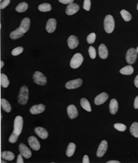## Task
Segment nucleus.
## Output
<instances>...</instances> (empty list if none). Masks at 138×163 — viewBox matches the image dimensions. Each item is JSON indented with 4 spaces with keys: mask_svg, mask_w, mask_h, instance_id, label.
Returning <instances> with one entry per match:
<instances>
[{
    "mask_svg": "<svg viewBox=\"0 0 138 163\" xmlns=\"http://www.w3.org/2000/svg\"><path fill=\"white\" fill-rule=\"evenodd\" d=\"M104 30L106 33L110 34L113 32L115 27V23L113 17L111 15L105 16L104 21Z\"/></svg>",
    "mask_w": 138,
    "mask_h": 163,
    "instance_id": "1",
    "label": "nucleus"
},
{
    "mask_svg": "<svg viewBox=\"0 0 138 163\" xmlns=\"http://www.w3.org/2000/svg\"><path fill=\"white\" fill-rule=\"evenodd\" d=\"M29 99V89L26 86H23L20 90L18 101L22 105H25Z\"/></svg>",
    "mask_w": 138,
    "mask_h": 163,
    "instance_id": "2",
    "label": "nucleus"
},
{
    "mask_svg": "<svg viewBox=\"0 0 138 163\" xmlns=\"http://www.w3.org/2000/svg\"><path fill=\"white\" fill-rule=\"evenodd\" d=\"M23 127V119L21 116H17L14 119L13 133L19 136Z\"/></svg>",
    "mask_w": 138,
    "mask_h": 163,
    "instance_id": "3",
    "label": "nucleus"
},
{
    "mask_svg": "<svg viewBox=\"0 0 138 163\" xmlns=\"http://www.w3.org/2000/svg\"><path fill=\"white\" fill-rule=\"evenodd\" d=\"M83 61L84 58L82 55L79 53L75 54L73 55L70 61V66L72 69H76L81 65Z\"/></svg>",
    "mask_w": 138,
    "mask_h": 163,
    "instance_id": "4",
    "label": "nucleus"
},
{
    "mask_svg": "<svg viewBox=\"0 0 138 163\" xmlns=\"http://www.w3.org/2000/svg\"><path fill=\"white\" fill-rule=\"evenodd\" d=\"M138 56V52L136 49L135 48H131L129 49L126 53V60L127 63L132 65L134 64L136 62V60L137 59Z\"/></svg>",
    "mask_w": 138,
    "mask_h": 163,
    "instance_id": "5",
    "label": "nucleus"
},
{
    "mask_svg": "<svg viewBox=\"0 0 138 163\" xmlns=\"http://www.w3.org/2000/svg\"><path fill=\"white\" fill-rule=\"evenodd\" d=\"M33 81L35 83L39 86H45L47 83L46 77L41 72L36 71L33 75Z\"/></svg>",
    "mask_w": 138,
    "mask_h": 163,
    "instance_id": "6",
    "label": "nucleus"
},
{
    "mask_svg": "<svg viewBox=\"0 0 138 163\" xmlns=\"http://www.w3.org/2000/svg\"><path fill=\"white\" fill-rule=\"evenodd\" d=\"M82 84V80L81 78H78L73 80H70L65 84L66 89L68 90H72L77 89L81 86Z\"/></svg>",
    "mask_w": 138,
    "mask_h": 163,
    "instance_id": "7",
    "label": "nucleus"
},
{
    "mask_svg": "<svg viewBox=\"0 0 138 163\" xmlns=\"http://www.w3.org/2000/svg\"><path fill=\"white\" fill-rule=\"evenodd\" d=\"M19 151H20V154L25 159H30L32 156V153L31 150L24 144H23V143L20 144Z\"/></svg>",
    "mask_w": 138,
    "mask_h": 163,
    "instance_id": "8",
    "label": "nucleus"
},
{
    "mask_svg": "<svg viewBox=\"0 0 138 163\" xmlns=\"http://www.w3.org/2000/svg\"><path fill=\"white\" fill-rule=\"evenodd\" d=\"M108 148V143L105 140H103L100 144L97 151V157L100 158L103 157Z\"/></svg>",
    "mask_w": 138,
    "mask_h": 163,
    "instance_id": "9",
    "label": "nucleus"
},
{
    "mask_svg": "<svg viewBox=\"0 0 138 163\" xmlns=\"http://www.w3.org/2000/svg\"><path fill=\"white\" fill-rule=\"evenodd\" d=\"M56 20L55 19H50L48 20L46 23V30L49 33H52L54 32L56 29Z\"/></svg>",
    "mask_w": 138,
    "mask_h": 163,
    "instance_id": "10",
    "label": "nucleus"
},
{
    "mask_svg": "<svg viewBox=\"0 0 138 163\" xmlns=\"http://www.w3.org/2000/svg\"><path fill=\"white\" fill-rule=\"evenodd\" d=\"M79 10V6L76 3H72L69 4L67 8L65 13L68 16H72L76 13Z\"/></svg>",
    "mask_w": 138,
    "mask_h": 163,
    "instance_id": "11",
    "label": "nucleus"
},
{
    "mask_svg": "<svg viewBox=\"0 0 138 163\" xmlns=\"http://www.w3.org/2000/svg\"><path fill=\"white\" fill-rule=\"evenodd\" d=\"M28 142L33 150L39 151L40 149V144L37 139L34 136H31L28 138Z\"/></svg>",
    "mask_w": 138,
    "mask_h": 163,
    "instance_id": "12",
    "label": "nucleus"
},
{
    "mask_svg": "<svg viewBox=\"0 0 138 163\" xmlns=\"http://www.w3.org/2000/svg\"><path fill=\"white\" fill-rule=\"evenodd\" d=\"M68 45L70 49H74L79 45V40L76 36L74 35L70 36L68 39Z\"/></svg>",
    "mask_w": 138,
    "mask_h": 163,
    "instance_id": "13",
    "label": "nucleus"
},
{
    "mask_svg": "<svg viewBox=\"0 0 138 163\" xmlns=\"http://www.w3.org/2000/svg\"><path fill=\"white\" fill-rule=\"evenodd\" d=\"M67 113L69 118L73 119L78 115V112L76 107L73 104H70L67 107Z\"/></svg>",
    "mask_w": 138,
    "mask_h": 163,
    "instance_id": "14",
    "label": "nucleus"
},
{
    "mask_svg": "<svg viewBox=\"0 0 138 163\" xmlns=\"http://www.w3.org/2000/svg\"><path fill=\"white\" fill-rule=\"evenodd\" d=\"M108 98V95L107 93H105V92L102 93L96 97L94 99V103L97 106L103 104L104 103H105L107 101Z\"/></svg>",
    "mask_w": 138,
    "mask_h": 163,
    "instance_id": "15",
    "label": "nucleus"
},
{
    "mask_svg": "<svg viewBox=\"0 0 138 163\" xmlns=\"http://www.w3.org/2000/svg\"><path fill=\"white\" fill-rule=\"evenodd\" d=\"M45 110V106L43 104H39L32 106L30 109V112L32 115H38L43 112Z\"/></svg>",
    "mask_w": 138,
    "mask_h": 163,
    "instance_id": "16",
    "label": "nucleus"
},
{
    "mask_svg": "<svg viewBox=\"0 0 138 163\" xmlns=\"http://www.w3.org/2000/svg\"><path fill=\"white\" fill-rule=\"evenodd\" d=\"M24 33H26V32L23 29H22L20 27H19L17 29H16L15 31L11 33L10 36L11 39L16 40L22 37L24 34Z\"/></svg>",
    "mask_w": 138,
    "mask_h": 163,
    "instance_id": "17",
    "label": "nucleus"
},
{
    "mask_svg": "<svg viewBox=\"0 0 138 163\" xmlns=\"http://www.w3.org/2000/svg\"><path fill=\"white\" fill-rule=\"evenodd\" d=\"M35 133L37 134V135L40 137V138L43 139H45L48 137V132L46 129L39 127H36L35 129Z\"/></svg>",
    "mask_w": 138,
    "mask_h": 163,
    "instance_id": "18",
    "label": "nucleus"
},
{
    "mask_svg": "<svg viewBox=\"0 0 138 163\" xmlns=\"http://www.w3.org/2000/svg\"><path fill=\"white\" fill-rule=\"evenodd\" d=\"M119 105L118 102L115 98L111 100L109 104V110L111 115H115L118 111Z\"/></svg>",
    "mask_w": 138,
    "mask_h": 163,
    "instance_id": "19",
    "label": "nucleus"
},
{
    "mask_svg": "<svg viewBox=\"0 0 138 163\" xmlns=\"http://www.w3.org/2000/svg\"><path fill=\"white\" fill-rule=\"evenodd\" d=\"M99 54L102 59L105 60L108 57V52L104 44H101L99 48Z\"/></svg>",
    "mask_w": 138,
    "mask_h": 163,
    "instance_id": "20",
    "label": "nucleus"
},
{
    "mask_svg": "<svg viewBox=\"0 0 138 163\" xmlns=\"http://www.w3.org/2000/svg\"><path fill=\"white\" fill-rule=\"evenodd\" d=\"M80 104L81 107L84 110H85L86 111L88 112H91V107L90 103H89L88 100L87 98H81L80 100Z\"/></svg>",
    "mask_w": 138,
    "mask_h": 163,
    "instance_id": "21",
    "label": "nucleus"
},
{
    "mask_svg": "<svg viewBox=\"0 0 138 163\" xmlns=\"http://www.w3.org/2000/svg\"><path fill=\"white\" fill-rule=\"evenodd\" d=\"M1 104L2 109L7 113H10L11 111V106L10 103L5 98H1Z\"/></svg>",
    "mask_w": 138,
    "mask_h": 163,
    "instance_id": "22",
    "label": "nucleus"
},
{
    "mask_svg": "<svg viewBox=\"0 0 138 163\" xmlns=\"http://www.w3.org/2000/svg\"><path fill=\"white\" fill-rule=\"evenodd\" d=\"M30 26V20L29 18L26 17L24 19H23V20L22 21L20 27L26 33L29 30Z\"/></svg>",
    "mask_w": 138,
    "mask_h": 163,
    "instance_id": "23",
    "label": "nucleus"
},
{
    "mask_svg": "<svg viewBox=\"0 0 138 163\" xmlns=\"http://www.w3.org/2000/svg\"><path fill=\"white\" fill-rule=\"evenodd\" d=\"M134 69L131 65H127L120 70V73L123 75H129L134 73Z\"/></svg>",
    "mask_w": 138,
    "mask_h": 163,
    "instance_id": "24",
    "label": "nucleus"
},
{
    "mask_svg": "<svg viewBox=\"0 0 138 163\" xmlns=\"http://www.w3.org/2000/svg\"><path fill=\"white\" fill-rule=\"evenodd\" d=\"M2 159L5 160L7 161H12L14 159L15 156L14 154L11 151H3L1 154Z\"/></svg>",
    "mask_w": 138,
    "mask_h": 163,
    "instance_id": "25",
    "label": "nucleus"
},
{
    "mask_svg": "<svg viewBox=\"0 0 138 163\" xmlns=\"http://www.w3.org/2000/svg\"><path fill=\"white\" fill-rule=\"evenodd\" d=\"M75 148H76V145L74 143H72V142L69 143L66 151V155L67 156V157H70L73 155L75 151Z\"/></svg>",
    "mask_w": 138,
    "mask_h": 163,
    "instance_id": "26",
    "label": "nucleus"
},
{
    "mask_svg": "<svg viewBox=\"0 0 138 163\" xmlns=\"http://www.w3.org/2000/svg\"><path fill=\"white\" fill-rule=\"evenodd\" d=\"M38 9L41 12H48L51 11L52 7L49 3H43L39 5Z\"/></svg>",
    "mask_w": 138,
    "mask_h": 163,
    "instance_id": "27",
    "label": "nucleus"
},
{
    "mask_svg": "<svg viewBox=\"0 0 138 163\" xmlns=\"http://www.w3.org/2000/svg\"><path fill=\"white\" fill-rule=\"evenodd\" d=\"M27 8L28 4L25 2H23L17 5V6L16 8V10L18 13H23L25 12L27 10Z\"/></svg>",
    "mask_w": 138,
    "mask_h": 163,
    "instance_id": "28",
    "label": "nucleus"
},
{
    "mask_svg": "<svg viewBox=\"0 0 138 163\" xmlns=\"http://www.w3.org/2000/svg\"><path fill=\"white\" fill-rule=\"evenodd\" d=\"M10 82L7 76L4 74H1V85L4 88L8 87Z\"/></svg>",
    "mask_w": 138,
    "mask_h": 163,
    "instance_id": "29",
    "label": "nucleus"
},
{
    "mask_svg": "<svg viewBox=\"0 0 138 163\" xmlns=\"http://www.w3.org/2000/svg\"><path fill=\"white\" fill-rule=\"evenodd\" d=\"M130 132L131 134L135 138H138V123L134 122L132 124L130 128Z\"/></svg>",
    "mask_w": 138,
    "mask_h": 163,
    "instance_id": "30",
    "label": "nucleus"
},
{
    "mask_svg": "<svg viewBox=\"0 0 138 163\" xmlns=\"http://www.w3.org/2000/svg\"><path fill=\"white\" fill-rule=\"evenodd\" d=\"M120 14L122 15V18L125 22H130L132 20V15L130 14L129 12H128L126 10H121Z\"/></svg>",
    "mask_w": 138,
    "mask_h": 163,
    "instance_id": "31",
    "label": "nucleus"
},
{
    "mask_svg": "<svg viewBox=\"0 0 138 163\" xmlns=\"http://www.w3.org/2000/svg\"><path fill=\"white\" fill-rule=\"evenodd\" d=\"M96 39V34L95 33H91L88 35L87 37V41L89 44H93L94 43Z\"/></svg>",
    "mask_w": 138,
    "mask_h": 163,
    "instance_id": "32",
    "label": "nucleus"
},
{
    "mask_svg": "<svg viewBox=\"0 0 138 163\" xmlns=\"http://www.w3.org/2000/svg\"><path fill=\"white\" fill-rule=\"evenodd\" d=\"M23 48L22 46H19L16 48H14L12 52H11V55L13 56H18L20 55L23 52Z\"/></svg>",
    "mask_w": 138,
    "mask_h": 163,
    "instance_id": "33",
    "label": "nucleus"
},
{
    "mask_svg": "<svg viewBox=\"0 0 138 163\" xmlns=\"http://www.w3.org/2000/svg\"><path fill=\"white\" fill-rule=\"evenodd\" d=\"M88 53H89L90 57L92 60H94L96 58V49L93 46H91L89 47Z\"/></svg>",
    "mask_w": 138,
    "mask_h": 163,
    "instance_id": "34",
    "label": "nucleus"
},
{
    "mask_svg": "<svg viewBox=\"0 0 138 163\" xmlns=\"http://www.w3.org/2000/svg\"><path fill=\"white\" fill-rule=\"evenodd\" d=\"M114 127L116 130L120 132H124L126 130V126L123 124H120V123L115 124L114 125Z\"/></svg>",
    "mask_w": 138,
    "mask_h": 163,
    "instance_id": "35",
    "label": "nucleus"
},
{
    "mask_svg": "<svg viewBox=\"0 0 138 163\" xmlns=\"http://www.w3.org/2000/svg\"><path fill=\"white\" fill-rule=\"evenodd\" d=\"M18 138H19V136L17 135L16 134L14 133L13 132L11 133V135H10V138H9V142L11 144H14V143H16L18 139Z\"/></svg>",
    "mask_w": 138,
    "mask_h": 163,
    "instance_id": "36",
    "label": "nucleus"
},
{
    "mask_svg": "<svg viewBox=\"0 0 138 163\" xmlns=\"http://www.w3.org/2000/svg\"><path fill=\"white\" fill-rule=\"evenodd\" d=\"M83 8L85 10L89 11L91 8V0H84Z\"/></svg>",
    "mask_w": 138,
    "mask_h": 163,
    "instance_id": "37",
    "label": "nucleus"
},
{
    "mask_svg": "<svg viewBox=\"0 0 138 163\" xmlns=\"http://www.w3.org/2000/svg\"><path fill=\"white\" fill-rule=\"evenodd\" d=\"M10 3V0H4L1 3V9H4L7 7Z\"/></svg>",
    "mask_w": 138,
    "mask_h": 163,
    "instance_id": "38",
    "label": "nucleus"
},
{
    "mask_svg": "<svg viewBox=\"0 0 138 163\" xmlns=\"http://www.w3.org/2000/svg\"><path fill=\"white\" fill-rule=\"evenodd\" d=\"M74 0H59V2L64 4H70L73 3Z\"/></svg>",
    "mask_w": 138,
    "mask_h": 163,
    "instance_id": "39",
    "label": "nucleus"
},
{
    "mask_svg": "<svg viewBox=\"0 0 138 163\" xmlns=\"http://www.w3.org/2000/svg\"><path fill=\"white\" fill-rule=\"evenodd\" d=\"M17 163H23L24 161L23 159V156L20 154L17 157Z\"/></svg>",
    "mask_w": 138,
    "mask_h": 163,
    "instance_id": "40",
    "label": "nucleus"
},
{
    "mask_svg": "<svg viewBox=\"0 0 138 163\" xmlns=\"http://www.w3.org/2000/svg\"><path fill=\"white\" fill-rule=\"evenodd\" d=\"M82 163H90V160H89V157L87 155H85L83 157L82 159Z\"/></svg>",
    "mask_w": 138,
    "mask_h": 163,
    "instance_id": "41",
    "label": "nucleus"
},
{
    "mask_svg": "<svg viewBox=\"0 0 138 163\" xmlns=\"http://www.w3.org/2000/svg\"><path fill=\"white\" fill-rule=\"evenodd\" d=\"M134 108L135 109H138V96L135 99L134 101Z\"/></svg>",
    "mask_w": 138,
    "mask_h": 163,
    "instance_id": "42",
    "label": "nucleus"
},
{
    "mask_svg": "<svg viewBox=\"0 0 138 163\" xmlns=\"http://www.w3.org/2000/svg\"><path fill=\"white\" fill-rule=\"evenodd\" d=\"M134 84H135V86H136V87L138 89V75L135 77V78Z\"/></svg>",
    "mask_w": 138,
    "mask_h": 163,
    "instance_id": "43",
    "label": "nucleus"
},
{
    "mask_svg": "<svg viewBox=\"0 0 138 163\" xmlns=\"http://www.w3.org/2000/svg\"><path fill=\"white\" fill-rule=\"evenodd\" d=\"M120 162L119 161H116V160H111V161H108L107 162V163H120Z\"/></svg>",
    "mask_w": 138,
    "mask_h": 163,
    "instance_id": "44",
    "label": "nucleus"
},
{
    "mask_svg": "<svg viewBox=\"0 0 138 163\" xmlns=\"http://www.w3.org/2000/svg\"><path fill=\"white\" fill-rule=\"evenodd\" d=\"M4 62L2 61H1V68H2L4 66Z\"/></svg>",
    "mask_w": 138,
    "mask_h": 163,
    "instance_id": "45",
    "label": "nucleus"
},
{
    "mask_svg": "<svg viewBox=\"0 0 138 163\" xmlns=\"http://www.w3.org/2000/svg\"><path fill=\"white\" fill-rule=\"evenodd\" d=\"M137 52H138V48H137Z\"/></svg>",
    "mask_w": 138,
    "mask_h": 163,
    "instance_id": "46",
    "label": "nucleus"
},
{
    "mask_svg": "<svg viewBox=\"0 0 138 163\" xmlns=\"http://www.w3.org/2000/svg\"><path fill=\"white\" fill-rule=\"evenodd\" d=\"M137 10H138V5H137Z\"/></svg>",
    "mask_w": 138,
    "mask_h": 163,
    "instance_id": "47",
    "label": "nucleus"
},
{
    "mask_svg": "<svg viewBox=\"0 0 138 163\" xmlns=\"http://www.w3.org/2000/svg\"><path fill=\"white\" fill-rule=\"evenodd\" d=\"M1 1H2V0H1Z\"/></svg>",
    "mask_w": 138,
    "mask_h": 163,
    "instance_id": "48",
    "label": "nucleus"
}]
</instances>
